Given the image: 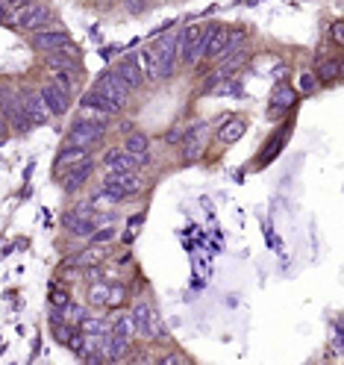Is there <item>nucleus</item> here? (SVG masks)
<instances>
[{"instance_id": "1", "label": "nucleus", "mask_w": 344, "mask_h": 365, "mask_svg": "<svg viewBox=\"0 0 344 365\" xmlns=\"http://www.w3.org/2000/svg\"><path fill=\"white\" fill-rule=\"evenodd\" d=\"M130 315H133V324H136V336L145 342H159L168 339V330H165V321L159 318V313L150 306V301L138 298L130 306Z\"/></svg>"}, {"instance_id": "2", "label": "nucleus", "mask_w": 344, "mask_h": 365, "mask_svg": "<svg viewBox=\"0 0 344 365\" xmlns=\"http://www.w3.org/2000/svg\"><path fill=\"white\" fill-rule=\"evenodd\" d=\"M148 50H150L153 62H156V80H159V83L174 80L177 68H180V59H177V30H171L162 38H156Z\"/></svg>"}, {"instance_id": "3", "label": "nucleus", "mask_w": 344, "mask_h": 365, "mask_svg": "<svg viewBox=\"0 0 344 365\" xmlns=\"http://www.w3.org/2000/svg\"><path fill=\"white\" fill-rule=\"evenodd\" d=\"M106 133H109V127H100V124H92V121H85V118H74V124H71L68 133H65V142L62 145L94 150L106 138Z\"/></svg>"}, {"instance_id": "4", "label": "nucleus", "mask_w": 344, "mask_h": 365, "mask_svg": "<svg viewBox=\"0 0 344 365\" xmlns=\"http://www.w3.org/2000/svg\"><path fill=\"white\" fill-rule=\"evenodd\" d=\"M200 33H203V24L194 21V24H185L182 30H177V59L182 68H197L200 65Z\"/></svg>"}, {"instance_id": "5", "label": "nucleus", "mask_w": 344, "mask_h": 365, "mask_svg": "<svg viewBox=\"0 0 344 365\" xmlns=\"http://www.w3.org/2000/svg\"><path fill=\"white\" fill-rule=\"evenodd\" d=\"M56 24V15L48 3H41V0H33L30 6H24L18 15H15V27L24 33H38V30H48V27Z\"/></svg>"}, {"instance_id": "6", "label": "nucleus", "mask_w": 344, "mask_h": 365, "mask_svg": "<svg viewBox=\"0 0 344 365\" xmlns=\"http://www.w3.org/2000/svg\"><path fill=\"white\" fill-rule=\"evenodd\" d=\"M94 86H97L100 92H103V94H106L109 101H112L115 106H118L121 112L133 103V92H130V86H127V83H124L118 74H115V71H106L103 77H100V80L94 83Z\"/></svg>"}, {"instance_id": "7", "label": "nucleus", "mask_w": 344, "mask_h": 365, "mask_svg": "<svg viewBox=\"0 0 344 365\" xmlns=\"http://www.w3.org/2000/svg\"><path fill=\"white\" fill-rule=\"evenodd\" d=\"M94 174V159H83L77 165H71L65 168V174H62V192L68 194V198H74V194H80L85 186H89V180Z\"/></svg>"}, {"instance_id": "8", "label": "nucleus", "mask_w": 344, "mask_h": 365, "mask_svg": "<svg viewBox=\"0 0 344 365\" xmlns=\"http://www.w3.org/2000/svg\"><path fill=\"white\" fill-rule=\"evenodd\" d=\"M100 186H112V189L124 192L127 198H136V194H141L148 189V182L138 174H130V171H106L103 177H100Z\"/></svg>"}, {"instance_id": "9", "label": "nucleus", "mask_w": 344, "mask_h": 365, "mask_svg": "<svg viewBox=\"0 0 344 365\" xmlns=\"http://www.w3.org/2000/svg\"><path fill=\"white\" fill-rule=\"evenodd\" d=\"M45 65H48V71H71V74H83L80 50L74 48V41H71V45H65L62 50L45 53Z\"/></svg>"}, {"instance_id": "10", "label": "nucleus", "mask_w": 344, "mask_h": 365, "mask_svg": "<svg viewBox=\"0 0 344 365\" xmlns=\"http://www.w3.org/2000/svg\"><path fill=\"white\" fill-rule=\"evenodd\" d=\"M18 97H21V106H24V112H27V118H30L33 127H41V124H48L53 118L38 89H24Z\"/></svg>"}, {"instance_id": "11", "label": "nucleus", "mask_w": 344, "mask_h": 365, "mask_svg": "<svg viewBox=\"0 0 344 365\" xmlns=\"http://www.w3.org/2000/svg\"><path fill=\"white\" fill-rule=\"evenodd\" d=\"M65 45H71V33L65 27H48V30L33 33V50H38V53L62 50Z\"/></svg>"}, {"instance_id": "12", "label": "nucleus", "mask_w": 344, "mask_h": 365, "mask_svg": "<svg viewBox=\"0 0 344 365\" xmlns=\"http://www.w3.org/2000/svg\"><path fill=\"white\" fill-rule=\"evenodd\" d=\"M130 157L138 162V168H145V165H150L153 162V157H150V136L145 133V130H133V133H127L124 136V145H121Z\"/></svg>"}, {"instance_id": "13", "label": "nucleus", "mask_w": 344, "mask_h": 365, "mask_svg": "<svg viewBox=\"0 0 344 365\" xmlns=\"http://www.w3.org/2000/svg\"><path fill=\"white\" fill-rule=\"evenodd\" d=\"M41 97H45V103H48V109H50V115L53 118H62L65 112L71 109V94L62 89V86H56L53 80H48V83H41Z\"/></svg>"}, {"instance_id": "14", "label": "nucleus", "mask_w": 344, "mask_h": 365, "mask_svg": "<svg viewBox=\"0 0 344 365\" xmlns=\"http://www.w3.org/2000/svg\"><path fill=\"white\" fill-rule=\"evenodd\" d=\"M227 38H229V27H224L218 21H209V41H206V50H203V62L221 59L224 50H227Z\"/></svg>"}, {"instance_id": "15", "label": "nucleus", "mask_w": 344, "mask_h": 365, "mask_svg": "<svg viewBox=\"0 0 344 365\" xmlns=\"http://www.w3.org/2000/svg\"><path fill=\"white\" fill-rule=\"evenodd\" d=\"M130 350H133V342L124 339V336H118V333H112V330L100 339V354H103L106 362H118L124 357H130Z\"/></svg>"}, {"instance_id": "16", "label": "nucleus", "mask_w": 344, "mask_h": 365, "mask_svg": "<svg viewBox=\"0 0 344 365\" xmlns=\"http://www.w3.org/2000/svg\"><path fill=\"white\" fill-rule=\"evenodd\" d=\"M106 171H130V174H138V162L127 153L124 148H106L103 157H100Z\"/></svg>"}, {"instance_id": "17", "label": "nucleus", "mask_w": 344, "mask_h": 365, "mask_svg": "<svg viewBox=\"0 0 344 365\" xmlns=\"http://www.w3.org/2000/svg\"><path fill=\"white\" fill-rule=\"evenodd\" d=\"M112 71L118 74V77L127 83V86H130V92H141V89L148 86V83H145V74H141V68H138V62H136V56H124V59L115 65Z\"/></svg>"}, {"instance_id": "18", "label": "nucleus", "mask_w": 344, "mask_h": 365, "mask_svg": "<svg viewBox=\"0 0 344 365\" xmlns=\"http://www.w3.org/2000/svg\"><path fill=\"white\" fill-rule=\"evenodd\" d=\"M106 245H89V248H83L80 254H74L68 259V265H77V269H94V265H103L106 262Z\"/></svg>"}, {"instance_id": "19", "label": "nucleus", "mask_w": 344, "mask_h": 365, "mask_svg": "<svg viewBox=\"0 0 344 365\" xmlns=\"http://www.w3.org/2000/svg\"><path fill=\"white\" fill-rule=\"evenodd\" d=\"M294 103H297L294 86H289V83H277L274 94H271V115H282V112L294 109Z\"/></svg>"}, {"instance_id": "20", "label": "nucleus", "mask_w": 344, "mask_h": 365, "mask_svg": "<svg viewBox=\"0 0 344 365\" xmlns=\"http://www.w3.org/2000/svg\"><path fill=\"white\" fill-rule=\"evenodd\" d=\"M62 227L68 230L71 238H89V236L100 227V215H92V218H71V215L65 213Z\"/></svg>"}, {"instance_id": "21", "label": "nucleus", "mask_w": 344, "mask_h": 365, "mask_svg": "<svg viewBox=\"0 0 344 365\" xmlns=\"http://www.w3.org/2000/svg\"><path fill=\"white\" fill-rule=\"evenodd\" d=\"M80 106H92V109H100V112H106V115H112V118H121V109L115 106L109 97L100 92L97 86H92L89 92H85L83 97H80Z\"/></svg>"}, {"instance_id": "22", "label": "nucleus", "mask_w": 344, "mask_h": 365, "mask_svg": "<svg viewBox=\"0 0 344 365\" xmlns=\"http://www.w3.org/2000/svg\"><path fill=\"white\" fill-rule=\"evenodd\" d=\"M245 130H248L245 118H227L221 127L215 130V142H218V145H233V142H238V138L245 136Z\"/></svg>"}, {"instance_id": "23", "label": "nucleus", "mask_w": 344, "mask_h": 365, "mask_svg": "<svg viewBox=\"0 0 344 365\" xmlns=\"http://www.w3.org/2000/svg\"><path fill=\"white\" fill-rule=\"evenodd\" d=\"M109 289H112V280H94L85 289V306H94V310H106V301H109Z\"/></svg>"}, {"instance_id": "24", "label": "nucleus", "mask_w": 344, "mask_h": 365, "mask_svg": "<svg viewBox=\"0 0 344 365\" xmlns=\"http://www.w3.org/2000/svg\"><path fill=\"white\" fill-rule=\"evenodd\" d=\"M89 157H92V150H85V148H68V145H62V148H59V157H56V162H53V168L62 174L65 168L77 165V162L89 159Z\"/></svg>"}, {"instance_id": "25", "label": "nucleus", "mask_w": 344, "mask_h": 365, "mask_svg": "<svg viewBox=\"0 0 344 365\" xmlns=\"http://www.w3.org/2000/svg\"><path fill=\"white\" fill-rule=\"evenodd\" d=\"M206 153V133L203 136H194V138H185V142L180 145V159H182V165H192V162H197L200 157Z\"/></svg>"}, {"instance_id": "26", "label": "nucleus", "mask_w": 344, "mask_h": 365, "mask_svg": "<svg viewBox=\"0 0 344 365\" xmlns=\"http://www.w3.org/2000/svg\"><path fill=\"white\" fill-rule=\"evenodd\" d=\"M312 74L318 77V83H336L341 77V59L338 56H324V59H318V68Z\"/></svg>"}, {"instance_id": "27", "label": "nucleus", "mask_w": 344, "mask_h": 365, "mask_svg": "<svg viewBox=\"0 0 344 365\" xmlns=\"http://www.w3.org/2000/svg\"><path fill=\"white\" fill-rule=\"evenodd\" d=\"M109 330L112 333H118V336H124V339H136V324H133V315L130 313H115V318H109Z\"/></svg>"}, {"instance_id": "28", "label": "nucleus", "mask_w": 344, "mask_h": 365, "mask_svg": "<svg viewBox=\"0 0 344 365\" xmlns=\"http://www.w3.org/2000/svg\"><path fill=\"white\" fill-rule=\"evenodd\" d=\"M85 315H89V306H85L83 301H68V306H65V321H68V324L80 327Z\"/></svg>"}, {"instance_id": "29", "label": "nucleus", "mask_w": 344, "mask_h": 365, "mask_svg": "<svg viewBox=\"0 0 344 365\" xmlns=\"http://www.w3.org/2000/svg\"><path fill=\"white\" fill-rule=\"evenodd\" d=\"M80 330L89 333V336H106V333H109V318H92V315H85L83 324H80Z\"/></svg>"}, {"instance_id": "30", "label": "nucleus", "mask_w": 344, "mask_h": 365, "mask_svg": "<svg viewBox=\"0 0 344 365\" xmlns=\"http://www.w3.org/2000/svg\"><path fill=\"white\" fill-rule=\"evenodd\" d=\"M77 118H85V121H92V124H100V127H112V115H106V112H100V109H92V106H80L77 112Z\"/></svg>"}, {"instance_id": "31", "label": "nucleus", "mask_w": 344, "mask_h": 365, "mask_svg": "<svg viewBox=\"0 0 344 365\" xmlns=\"http://www.w3.org/2000/svg\"><path fill=\"white\" fill-rule=\"evenodd\" d=\"M136 62H138V68H141V74H145V83H148V86H150V83H156V62H153L150 50L136 53Z\"/></svg>"}, {"instance_id": "32", "label": "nucleus", "mask_w": 344, "mask_h": 365, "mask_svg": "<svg viewBox=\"0 0 344 365\" xmlns=\"http://www.w3.org/2000/svg\"><path fill=\"white\" fill-rule=\"evenodd\" d=\"M318 86H321L318 77H315L312 71H303V74L297 77V89H294V92H300V97H309V94L318 92Z\"/></svg>"}, {"instance_id": "33", "label": "nucleus", "mask_w": 344, "mask_h": 365, "mask_svg": "<svg viewBox=\"0 0 344 365\" xmlns=\"http://www.w3.org/2000/svg\"><path fill=\"white\" fill-rule=\"evenodd\" d=\"M127 303V286L124 283H112L109 289V301H106V310H121Z\"/></svg>"}, {"instance_id": "34", "label": "nucleus", "mask_w": 344, "mask_h": 365, "mask_svg": "<svg viewBox=\"0 0 344 365\" xmlns=\"http://www.w3.org/2000/svg\"><path fill=\"white\" fill-rule=\"evenodd\" d=\"M50 80L56 83V86H62V89L71 94V92H74V86H77L80 74H71V71H50Z\"/></svg>"}, {"instance_id": "35", "label": "nucleus", "mask_w": 344, "mask_h": 365, "mask_svg": "<svg viewBox=\"0 0 344 365\" xmlns=\"http://www.w3.org/2000/svg\"><path fill=\"white\" fill-rule=\"evenodd\" d=\"M115 236H118V230H115V227H97L89 236V245H112Z\"/></svg>"}, {"instance_id": "36", "label": "nucleus", "mask_w": 344, "mask_h": 365, "mask_svg": "<svg viewBox=\"0 0 344 365\" xmlns=\"http://www.w3.org/2000/svg\"><path fill=\"white\" fill-rule=\"evenodd\" d=\"M121 3L127 6V12H133V15H145L148 6H150V0H121Z\"/></svg>"}, {"instance_id": "37", "label": "nucleus", "mask_w": 344, "mask_h": 365, "mask_svg": "<svg viewBox=\"0 0 344 365\" xmlns=\"http://www.w3.org/2000/svg\"><path fill=\"white\" fill-rule=\"evenodd\" d=\"M0 27H15V12L9 9L6 0H0Z\"/></svg>"}, {"instance_id": "38", "label": "nucleus", "mask_w": 344, "mask_h": 365, "mask_svg": "<svg viewBox=\"0 0 344 365\" xmlns=\"http://www.w3.org/2000/svg\"><path fill=\"white\" fill-rule=\"evenodd\" d=\"M68 301H71L68 289L62 292V289H56V286H53V292H50V306H68Z\"/></svg>"}, {"instance_id": "39", "label": "nucleus", "mask_w": 344, "mask_h": 365, "mask_svg": "<svg viewBox=\"0 0 344 365\" xmlns=\"http://www.w3.org/2000/svg\"><path fill=\"white\" fill-rule=\"evenodd\" d=\"M329 33H333V41H336V45H344V27H341V21H333Z\"/></svg>"}, {"instance_id": "40", "label": "nucleus", "mask_w": 344, "mask_h": 365, "mask_svg": "<svg viewBox=\"0 0 344 365\" xmlns=\"http://www.w3.org/2000/svg\"><path fill=\"white\" fill-rule=\"evenodd\" d=\"M133 130H136V124H133L130 118H121V121H118V136H121V138H124L127 133H133Z\"/></svg>"}, {"instance_id": "41", "label": "nucleus", "mask_w": 344, "mask_h": 365, "mask_svg": "<svg viewBox=\"0 0 344 365\" xmlns=\"http://www.w3.org/2000/svg\"><path fill=\"white\" fill-rule=\"evenodd\" d=\"M165 142H168V145H180V142H182V127H174V130H171V133L165 136Z\"/></svg>"}, {"instance_id": "42", "label": "nucleus", "mask_w": 344, "mask_h": 365, "mask_svg": "<svg viewBox=\"0 0 344 365\" xmlns=\"http://www.w3.org/2000/svg\"><path fill=\"white\" fill-rule=\"evenodd\" d=\"M6 3H9V9H12V12H15V15H18V12H21L24 6H30L33 0H6Z\"/></svg>"}, {"instance_id": "43", "label": "nucleus", "mask_w": 344, "mask_h": 365, "mask_svg": "<svg viewBox=\"0 0 344 365\" xmlns=\"http://www.w3.org/2000/svg\"><path fill=\"white\" fill-rule=\"evenodd\" d=\"M6 94H9V89H6V83H0V103L6 101Z\"/></svg>"}, {"instance_id": "44", "label": "nucleus", "mask_w": 344, "mask_h": 365, "mask_svg": "<svg viewBox=\"0 0 344 365\" xmlns=\"http://www.w3.org/2000/svg\"><path fill=\"white\" fill-rule=\"evenodd\" d=\"M6 127V124H3V115H0V130H3Z\"/></svg>"}, {"instance_id": "45", "label": "nucleus", "mask_w": 344, "mask_h": 365, "mask_svg": "<svg viewBox=\"0 0 344 365\" xmlns=\"http://www.w3.org/2000/svg\"><path fill=\"white\" fill-rule=\"evenodd\" d=\"M112 3H121V0H112Z\"/></svg>"}]
</instances>
